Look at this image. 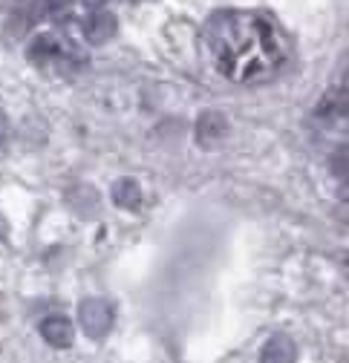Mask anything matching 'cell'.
Wrapping results in <instances>:
<instances>
[{
    "label": "cell",
    "instance_id": "ba28073f",
    "mask_svg": "<svg viewBox=\"0 0 349 363\" xmlns=\"http://www.w3.org/2000/svg\"><path fill=\"white\" fill-rule=\"evenodd\" d=\"M113 202L118 205V208H139V202H142V191H139V185L133 179H118L116 185H113Z\"/></svg>",
    "mask_w": 349,
    "mask_h": 363
},
{
    "label": "cell",
    "instance_id": "5b68a950",
    "mask_svg": "<svg viewBox=\"0 0 349 363\" xmlns=\"http://www.w3.org/2000/svg\"><path fill=\"white\" fill-rule=\"evenodd\" d=\"M40 335L52 346H70L72 337H75V329H72V323L67 320V317H47V320L40 323Z\"/></svg>",
    "mask_w": 349,
    "mask_h": 363
},
{
    "label": "cell",
    "instance_id": "8992f818",
    "mask_svg": "<svg viewBox=\"0 0 349 363\" xmlns=\"http://www.w3.org/2000/svg\"><path fill=\"white\" fill-rule=\"evenodd\" d=\"M226 130H228V121L220 113H205L199 118V124H196V139L211 147V145H216V142L223 139Z\"/></svg>",
    "mask_w": 349,
    "mask_h": 363
},
{
    "label": "cell",
    "instance_id": "30bf717a",
    "mask_svg": "<svg viewBox=\"0 0 349 363\" xmlns=\"http://www.w3.org/2000/svg\"><path fill=\"white\" fill-rule=\"evenodd\" d=\"M84 4H87V6H93V9H99V6L107 4V0H84Z\"/></svg>",
    "mask_w": 349,
    "mask_h": 363
},
{
    "label": "cell",
    "instance_id": "277c9868",
    "mask_svg": "<svg viewBox=\"0 0 349 363\" xmlns=\"http://www.w3.org/2000/svg\"><path fill=\"white\" fill-rule=\"evenodd\" d=\"M61 55H64V43H61L58 35H52V32L38 35V38L29 43V50H26V58H29L32 64H38V67L50 64V61H58Z\"/></svg>",
    "mask_w": 349,
    "mask_h": 363
},
{
    "label": "cell",
    "instance_id": "52a82bcc",
    "mask_svg": "<svg viewBox=\"0 0 349 363\" xmlns=\"http://www.w3.org/2000/svg\"><path fill=\"white\" fill-rule=\"evenodd\" d=\"M263 363H294V343L283 335L272 337L263 349Z\"/></svg>",
    "mask_w": 349,
    "mask_h": 363
},
{
    "label": "cell",
    "instance_id": "6da1fadb",
    "mask_svg": "<svg viewBox=\"0 0 349 363\" xmlns=\"http://www.w3.org/2000/svg\"><path fill=\"white\" fill-rule=\"evenodd\" d=\"M208 35L216 67L237 84H263L275 78L289 58V43L280 29L260 15H223L211 23Z\"/></svg>",
    "mask_w": 349,
    "mask_h": 363
},
{
    "label": "cell",
    "instance_id": "7a4b0ae2",
    "mask_svg": "<svg viewBox=\"0 0 349 363\" xmlns=\"http://www.w3.org/2000/svg\"><path fill=\"white\" fill-rule=\"evenodd\" d=\"M81 32H84L87 40L93 43V47H99V43H107V40L118 32V21H116L113 12H107V9H96L90 18L81 23Z\"/></svg>",
    "mask_w": 349,
    "mask_h": 363
},
{
    "label": "cell",
    "instance_id": "9c48e42d",
    "mask_svg": "<svg viewBox=\"0 0 349 363\" xmlns=\"http://www.w3.org/2000/svg\"><path fill=\"white\" fill-rule=\"evenodd\" d=\"M70 6H72V0H43V9H47L52 18L67 15V12H70Z\"/></svg>",
    "mask_w": 349,
    "mask_h": 363
},
{
    "label": "cell",
    "instance_id": "3957f363",
    "mask_svg": "<svg viewBox=\"0 0 349 363\" xmlns=\"http://www.w3.org/2000/svg\"><path fill=\"white\" fill-rule=\"evenodd\" d=\"M81 323H84L87 335L101 337L113 323V311H110V306L104 300H87L81 306Z\"/></svg>",
    "mask_w": 349,
    "mask_h": 363
}]
</instances>
